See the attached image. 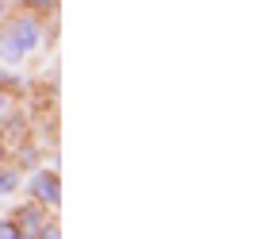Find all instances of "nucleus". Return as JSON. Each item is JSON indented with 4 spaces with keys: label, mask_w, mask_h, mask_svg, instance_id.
Returning a JSON list of instances; mask_svg holds the SVG:
<instances>
[{
    "label": "nucleus",
    "mask_w": 258,
    "mask_h": 239,
    "mask_svg": "<svg viewBox=\"0 0 258 239\" xmlns=\"http://www.w3.org/2000/svg\"><path fill=\"white\" fill-rule=\"evenodd\" d=\"M39 239H62V235H58V228H54V224H43V235H39Z\"/></svg>",
    "instance_id": "423d86ee"
},
{
    "label": "nucleus",
    "mask_w": 258,
    "mask_h": 239,
    "mask_svg": "<svg viewBox=\"0 0 258 239\" xmlns=\"http://www.w3.org/2000/svg\"><path fill=\"white\" fill-rule=\"evenodd\" d=\"M39 46V23L20 16V20H12L4 31H0V54L4 58H23L27 50Z\"/></svg>",
    "instance_id": "f257e3e1"
},
{
    "label": "nucleus",
    "mask_w": 258,
    "mask_h": 239,
    "mask_svg": "<svg viewBox=\"0 0 258 239\" xmlns=\"http://www.w3.org/2000/svg\"><path fill=\"white\" fill-rule=\"evenodd\" d=\"M35 4H39V8H50V4H54V0H35Z\"/></svg>",
    "instance_id": "0eeeda50"
},
{
    "label": "nucleus",
    "mask_w": 258,
    "mask_h": 239,
    "mask_svg": "<svg viewBox=\"0 0 258 239\" xmlns=\"http://www.w3.org/2000/svg\"><path fill=\"white\" fill-rule=\"evenodd\" d=\"M20 224H27V228H43V216H39V212H35V208H20Z\"/></svg>",
    "instance_id": "7ed1b4c3"
},
{
    "label": "nucleus",
    "mask_w": 258,
    "mask_h": 239,
    "mask_svg": "<svg viewBox=\"0 0 258 239\" xmlns=\"http://www.w3.org/2000/svg\"><path fill=\"white\" fill-rule=\"evenodd\" d=\"M0 162H4V151H0Z\"/></svg>",
    "instance_id": "1a4fd4ad"
},
{
    "label": "nucleus",
    "mask_w": 258,
    "mask_h": 239,
    "mask_svg": "<svg viewBox=\"0 0 258 239\" xmlns=\"http://www.w3.org/2000/svg\"><path fill=\"white\" fill-rule=\"evenodd\" d=\"M0 108H4V93H0Z\"/></svg>",
    "instance_id": "6e6552de"
},
{
    "label": "nucleus",
    "mask_w": 258,
    "mask_h": 239,
    "mask_svg": "<svg viewBox=\"0 0 258 239\" xmlns=\"http://www.w3.org/2000/svg\"><path fill=\"white\" fill-rule=\"evenodd\" d=\"M8 189H16V174H0V193H8Z\"/></svg>",
    "instance_id": "39448f33"
},
{
    "label": "nucleus",
    "mask_w": 258,
    "mask_h": 239,
    "mask_svg": "<svg viewBox=\"0 0 258 239\" xmlns=\"http://www.w3.org/2000/svg\"><path fill=\"white\" fill-rule=\"evenodd\" d=\"M0 239H27V235H23L16 224H4V220H0Z\"/></svg>",
    "instance_id": "20e7f679"
},
{
    "label": "nucleus",
    "mask_w": 258,
    "mask_h": 239,
    "mask_svg": "<svg viewBox=\"0 0 258 239\" xmlns=\"http://www.w3.org/2000/svg\"><path fill=\"white\" fill-rule=\"evenodd\" d=\"M31 193H35V201H43V205H58V177L54 174H35Z\"/></svg>",
    "instance_id": "f03ea898"
},
{
    "label": "nucleus",
    "mask_w": 258,
    "mask_h": 239,
    "mask_svg": "<svg viewBox=\"0 0 258 239\" xmlns=\"http://www.w3.org/2000/svg\"><path fill=\"white\" fill-rule=\"evenodd\" d=\"M31 4H35V0H31Z\"/></svg>",
    "instance_id": "9d476101"
}]
</instances>
